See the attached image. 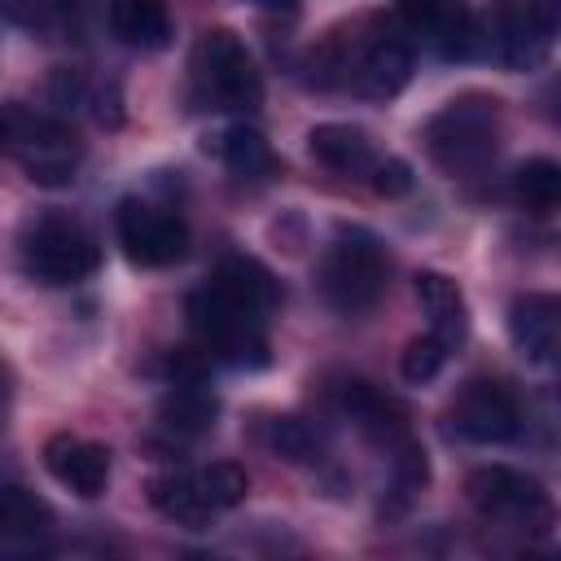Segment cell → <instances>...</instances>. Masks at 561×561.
Segmentation results:
<instances>
[{"instance_id":"6da1fadb","label":"cell","mask_w":561,"mask_h":561,"mask_svg":"<svg viewBox=\"0 0 561 561\" xmlns=\"http://www.w3.org/2000/svg\"><path fill=\"white\" fill-rule=\"evenodd\" d=\"M184 316H188V329L197 333V342L215 359L237 364V368L267 364V337H263L267 311L254 307L250 298H241L237 289H228L224 280L210 276L202 289H193Z\"/></svg>"},{"instance_id":"7a4b0ae2","label":"cell","mask_w":561,"mask_h":561,"mask_svg":"<svg viewBox=\"0 0 561 561\" xmlns=\"http://www.w3.org/2000/svg\"><path fill=\"white\" fill-rule=\"evenodd\" d=\"M0 153L13 158L31 184L61 188L79 171L83 145L61 118H48L22 101H4L0 105Z\"/></svg>"},{"instance_id":"3957f363","label":"cell","mask_w":561,"mask_h":561,"mask_svg":"<svg viewBox=\"0 0 561 561\" xmlns=\"http://www.w3.org/2000/svg\"><path fill=\"white\" fill-rule=\"evenodd\" d=\"M500 145V101L486 92L451 96L425 123V149L447 175H478Z\"/></svg>"},{"instance_id":"277c9868","label":"cell","mask_w":561,"mask_h":561,"mask_svg":"<svg viewBox=\"0 0 561 561\" xmlns=\"http://www.w3.org/2000/svg\"><path fill=\"white\" fill-rule=\"evenodd\" d=\"M18 254H22V267L39 285H79L101 263L96 237L70 210H39V215H31L22 224Z\"/></svg>"},{"instance_id":"5b68a950","label":"cell","mask_w":561,"mask_h":561,"mask_svg":"<svg viewBox=\"0 0 561 561\" xmlns=\"http://www.w3.org/2000/svg\"><path fill=\"white\" fill-rule=\"evenodd\" d=\"M390 285V259L364 228H342L320 259V294L342 316H364Z\"/></svg>"},{"instance_id":"8992f818","label":"cell","mask_w":561,"mask_h":561,"mask_svg":"<svg viewBox=\"0 0 561 561\" xmlns=\"http://www.w3.org/2000/svg\"><path fill=\"white\" fill-rule=\"evenodd\" d=\"M193 83L210 110H254L263 101V79L228 26L202 31L193 48Z\"/></svg>"},{"instance_id":"52a82bcc","label":"cell","mask_w":561,"mask_h":561,"mask_svg":"<svg viewBox=\"0 0 561 561\" xmlns=\"http://www.w3.org/2000/svg\"><path fill=\"white\" fill-rule=\"evenodd\" d=\"M465 491L482 517H495V522H508L522 530H543L552 522V500H548L543 482L522 473V469L482 465L465 478Z\"/></svg>"},{"instance_id":"ba28073f","label":"cell","mask_w":561,"mask_h":561,"mask_svg":"<svg viewBox=\"0 0 561 561\" xmlns=\"http://www.w3.org/2000/svg\"><path fill=\"white\" fill-rule=\"evenodd\" d=\"M114 228H118L123 254L140 267H171L188 254V224L171 206H158L145 197H123Z\"/></svg>"},{"instance_id":"9c48e42d","label":"cell","mask_w":561,"mask_h":561,"mask_svg":"<svg viewBox=\"0 0 561 561\" xmlns=\"http://www.w3.org/2000/svg\"><path fill=\"white\" fill-rule=\"evenodd\" d=\"M447 425L456 438L465 443H508L517 438L522 430V403L517 394L504 386V381H491V377H473L460 386V394L451 399L447 408Z\"/></svg>"},{"instance_id":"30bf717a","label":"cell","mask_w":561,"mask_h":561,"mask_svg":"<svg viewBox=\"0 0 561 561\" xmlns=\"http://www.w3.org/2000/svg\"><path fill=\"white\" fill-rule=\"evenodd\" d=\"M557 35L552 0H508L491 18V53L508 70H530L548 57Z\"/></svg>"},{"instance_id":"8fae6325","label":"cell","mask_w":561,"mask_h":561,"mask_svg":"<svg viewBox=\"0 0 561 561\" xmlns=\"http://www.w3.org/2000/svg\"><path fill=\"white\" fill-rule=\"evenodd\" d=\"M399 18L443 57H469L478 48V26L465 0H399Z\"/></svg>"},{"instance_id":"7c38bea8","label":"cell","mask_w":561,"mask_h":561,"mask_svg":"<svg viewBox=\"0 0 561 561\" xmlns=\"http://www.w3.org/2000/svg\"><path fill=\"white\" fill-rule=\"evenodd\" d=\"M44 465H48V473H53L66 491H75V495H83V500L101 495L105 482H110V451H105L101 443H92V438L53 434V438L44 443Z\"/></svg>"},{"instance_id":"4fadbf2b","label":"cell","mask_w":561,"mask_h":561,"mask_svg":"<svg viewBox=\"0 0 561 561\" xmlns=\"http://www.w3.org/2000/svg\"><path fill=\"white\" fill-rule=\"evenodd\" d=\"M508 337L526 364H552L561 351V302L552 294H526L508 307Z\"/></svg>"},{"instance_id":"5bb4252c","label":"cell","mask_w":561,"mask_h":561,"mask_svg":"<svg viewBox=\"0 0 561 561\" xmlns=\"http://www.w3.org/2000/svg\"><path fill=\"white\" fill-rule=\"evenodd\" d=\"M53 530V508L26 491V486H4L0 491V552H22L39 548Z\"/></svg>"},{"instance_id":"9a60e30c","label":"cell","mask_w":561,"mask_h":561,"mask_svg":"<svg viewBox=\"0 0 561 561\" xmlns=\"http://www.w3.org/2000/svg\"><path fill=\"white\" fill-rule=\"evenodd\" d=\"M307 149L320 167L337 171V175H364L377 158H373V140L364 127L351 123H320L307 131Z\"/></svg>"},{"instance_id":"2e32d148","label":"cell","mask_w":561,"mask_h":561,"mask_svg":"<svg viewBox=\"0 0 561 561\" xmlns=\"http://www.w3.org/2000/svg\"><path fill=\"white\" fill-rule=\"evenodd\" d=\"M412 289H416V302L430 316V333H438L447 346H456L465 337V329H469V307H465L460 285L451 276H443V272H416Z\"/></svg>"},{"instance_id":"e0dca14e","label":"cell","mask_w":561,"mask_h":561,"mask_svg":"<svg viewBox=\"0 0 561 561\" xmlns=\"http://www.w3.org/2000/svg\"><path fill=\"white\" fill-rule=\"evenodd\" d=\"M105 13H110V31L127 48L153 53L171 44V13L162 0H110Z\"/></svg>"},{"instance_id":"ac0fdd59","label":"cell","mask_w":561,"mask_h":561,"mask_svg":"<svg viewBox=\"0 0 561 561\" xmlns=\"http://www.w3.org/2000/svg\"><path fill=\"white\" fill-rule=\"evenodd\" d=\"M215 416H219V403L210 390H202L197 377L188 381H175L162 403H158V421L167 434H180V438H202L206 430H215Z\"/></svg>"},{"instance_id":"d6986e66","label":"cell","mask_w":561,"mask_h":561,"mask_svg":"<svg viewBox=\"0 0 561 561\" xmlns=\"http://www.w3.org/2000/svg\"><path fill=\"white\" fill-rule=\"evenodd\" d=\"M149 500H153V508L162 513V517H171L175 526H188V530H202L206 522H210V500H206V491H202V482H197V473H158V478H149Z\"/></svg>"},{"instance_id":"ffe728a7","label":"cell","mask_w":561,"mask_h":561,"mask_svg":"<svg viewBox=\"0 0 561 561\" xmlns=\"http://www.w3.org/2000/svg\"><path fill=\"white\" fill-rule=\"evenodd\" d=\"M513 202L530 215H548L561 202V167L552 158H530L513 171Z\"/></svg>"},{"instance_id":"44dd1931","label":"cell","mask_w":561,"mask_h":561,"mask_svg":"<svg viewBox=\"0 0 561 561\" xmlns=\"http://www.w3.org/2000/svg\"><path fill=\"white\" fill-rule=\"evenodd\" d=\"M215 280H224L228 289H237L241 298H250V302H254V307H263V311H272V307H276V298H280V289H276L272 272H267L259 259H245V254L224 259V263H219V272H215Z\"/></svg>"},{"instance_id":"7402d4cb","label":"cell","mask_w":561,"mask_h":561,"mask_svg":"<svg viewBox=\"0 0 561 561\" xmlns=\"http://www.w3.org/2000/svg\"><path fill=\"white\" fill-rule=\"evenodd\" d=\"M215 149H219V158L228 162V171H237V175H263V171H272L267 140H263L254 127H228Z\"/></svg>"},{"instance_id":"603a6c76","label":"cell","mask_w":561,"mask_h":561,"mask_svg":"<svg viewBox=\"0 0 561 561\" xmlns=\"http://www.w3.org/2000/svg\"><path fill=\"white\" fill-rule=\"evenodd\" d=\"M263 443H267V451H276L280 460H294V465H302L320 451V438L298 416H267L263 421Z\"/></svg>"},{"instance_id":"cb8c5ba5","label":"cell","mask_w":561,"mask_h":561,"mask_svg":"<svg viewBox=\"0 0 561 561\" xmlns=\"http://www.w3.org/2000/svg\"><path fill=\"white\" fill-rule=\"evenodd\" d=\"M447 355H451V346H447L438 333H421V337H412V342L403 346L399 373H403L412 386H425V381H434V377L443 373Z\"/></svg>"},{"instance_id":"d4e9b609","label":"cell","mask_w":561,"mask_h":561,"mask_svg":"<svg viewBox=\"0 0 561 561\" xmlns=\"http://www.w3.org/2000/svg\"><path fill=\"white\" fill-rule=\"evenodd\" d=\"M197 482H202L210 508H237V504L245 500V491H250L245 469L232 465V460H215V465H206V469L197 473Z\"/></svg>"},{"instance_id":"484cf974","label":"cell","mask_w":561,"mask_h":561,"mask_svg":"<svg viewBox=\"0 0 561 561\" xmlns=\"http://www.w3.org/2000/svg\"><path fill=\"white\" fill-rule=\"evenodd\" d=\"M368 175H373V188L381 197H403L412 188V167L403 158H381V162L368 167Z\"/></svg>"},{"instance_id":"4316f807","label":"cell","mask_w":561,"mask_h":561,"mask_svg":"<svg viewBox=\"0 0 561 561\" xmlns=\"http://www.w3.org/2000/svg\"><path fill=\"white\" fill-rule=\"evenodd\" d=\"M250 4H259V9H294L298 0H250Z\"/></svg>"},{"instance_id":"83f0119b","label":"cell","mask_w":561,"mask_h":561,"mask_svg":"<svg viewBox=\"0 0 561 561\" xmlns=\"http://www.w3.org/2000/svg\"><path fill=\"white\" fill-rule=\"evenodd\" d=\"M0 408H4V373H0Z\"/></svg>"}]
</instances>
